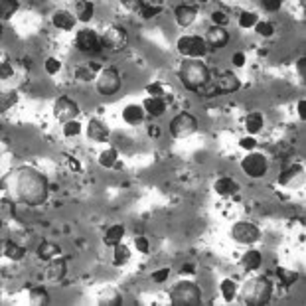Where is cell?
I'll return each instance as SVG.
<instances>
[{
    "label": "cell",
    "instance_id": "7dc6e473",
    "mask_svg": "<svg viewBox=\"0 0 306 306\" xmlns=\"http://www.w3.org/2000/svg\"><path fill=\"white\" fill-rule=\"evenodd\" d=\"M168 277H170V269H160V271H154V273H152V281H154V283H164Z\"/></svg>",
    "mask_w": 306,
    "mask_h": 306
},
{
    "label": "cell",
    "instance_id": "5bb4252c",
    "mask_svg": "<svg viewBox=\"0 0 306 306\" xmlns=\"http://www.w3.org/2000/svg\"><path fill=\"white\" fill-rule=\"evenodd\" d=\"M205 46L211 50H222L229 43V32L222 26H211L205 32Z\"/></svg>",
    "mask_w": 306,
    "mask_h": 306
},
{
    "label": "cell",
    "instance_id": "91938a15",
    "mask_svg": "<svg viewBox=\"0 0 306 306\" xmlns=\"http://www.w3.org/2000/svg\"><path fill=\"white\" fill-rule=\"evenodd\" d=\"M32 65V61H30V58H24V67H30Z\"/></svg>",
    "mask_w": 306,
    "mask_h": 306
},
{
    "label": "cell",
    "instance_id": "816d5d0a",
    "mask_svg": "<svg viewBox=\"0 0 306 306\" xmlns=\"http://www.w3.org/2000/svg\"><path fill=\"white\" fill-rule=\"evenodd\" d=\"M10 75H12V65L4 61V63H2V67H0V77H2V79H8Z\"/></svg>",
    "mask_w": 306,
    "mask_h": 306
},
{
    "label": "cell",
    "instance_id": "603a6c76",
    "mask_svg": "<svg viewBox=\"0 0 306 306\" xmlns=\"http://www.w3.org/2000/svg\"><path fill=\"white\" fill-rule=\"evenodd\" d=\"M261 263H263V255L259 251H255V249H249L243 255V259H241V265L247 271H257L261 267Z\"/></svg>",
    "mask_w": 306,
    "mask_h": 306
},
{
    "label": "cell",
    "instance_id": "ab89813d",
    "mask_svg": "<svg viewBox=\"0 0 306 306\" xmlns=\"http://www.w3.org/2000/svg\"><path fill=\"white\" fill-rule=\"evenodd\" d=\"M255 30H257L259 36H265V38L275 34V26H273L271 22H257V24H255Z\"/></svg>",
    "mask_w": 306,
    "mask_h": 306
},
{
    "label": "cell",
    "instance_id": "9c48e42d",
    "mask_svg": "<svg viewBox=\"0 0 306 306\" xmlns=\"http://www.w3.org/2000/svg\"><path fill=\"white\" fill-rule=\"evenodd\" d=\"M267 168H269V162H267L265 154H259V152H251V154H247L241 160V170L249 178H261V176H265Z\"/></svg>",
    "mask_w": 306,
    "mask_h": 306
},
{
    "label": "cell",
    "instance_id": "6f0895ef",
    "mask_svg": "<svg viewBox=\"0 0 306 306\" xmlns=\"http://www.w3.org/2000/svg\"><path fill=\"white\" fill-rule=\"evenodd\" d=\"M298 73L304 77L306 75V60L302 58V60H298Z\"/></svg>",
    "mask_w": 306,
    "mask_h": 306
},
{
    "label": "cell",
    "instance_id": "5b68a950",
    "mask_svg": "<svg viewBox=\"0 0 306 306\" xmlns=\"http://www.w3.org/2000/svg\"><path fill=\"white\" fill-rule=\"evenodd\" d=\"M103 48H107V50H111V52H121L126 48V43H128V34H126V30L119 26V24H113V26H109L107 30H105V34H103Z\"/></svg>",
    "mask_w": 306,
    "mask_h": 306
},
{
    "label": "cell",
    "instance_id": "db71d44e",
    "mask_svg": "<svg viewBox=\"0 0 306 306\" xmlns=\"http://www.w3.org/2000/svg\"><path fill=\"white\" fill-rule=\"evenodd\" d=\"M180 273H182V275H194V273H196V265H194V263H184Z\"/></svg>",
    "mask_w": 306,
    "mask_h": 306
},
{
    "label": "cell",
    "instance_id": "11a10c76",
    "mask_svg": "<svg viewBox=\"0 0 306 306\" xmlns=\"http://www.w3.org/2000/svg\"><path fill=\"white\" fill-rule=\"evenodd\" d=\"M148 135H150L152 139H158V137H160V128H158L156 124H150V126H148Z\"/></svg>",
    "mask_w": 306,
    "mask_h": 306
},
{
    "label": "cell",
    "instance_id": "f907efd6",
    "mask_svg": "<svg viewBox=\"0 0 306 306\" xmlns=\"http://www.w3.org/2000/svg\"><path fill=\"white\" fill-rule=\"evenodd\" d=\"M239 146L245 148V150H253V148L257 146V141L251 139V137H247V139H241V141H239Z\"/></svg>",
    "mask_w": 306,
    "mask_h": 306
},
{
    "label": "cell",
    "instance_id": "bcb514c9",
    "mask_svg": "<svg viewBox=\"0 0 306 306\" xmlns=\"http://www.w3.org/2000/svg\"><path fill=\"white\" fill-rule=\"evenodd\" d=\"M16 101H18V95H16V93H4V95H2V111H6L10 105H14Z\"/></svg>",
    "mask_w": 306,
    "mask_h": 306
},
{
    "label": "cell",
    "instance_id": "4316f807",
    "mask_svg": "<svg viewBox=\"0 0 306 306\" xmlns=\"http://www.w3.org/2000/svg\"><path fill=\"white\" fill-rule=\"evenodd\" d=\"M93 4L91 2H87V0H81V2H77L75 4V18L79 22H89L93 18Z\"/></svg>",
    "mask_w": 306,
    "mask_h": 306
},
{
    "label": "cell",
    "instance_id": "f35d334b",
    "mask_svg": "<svg viewBox=\"0 0 306 306\" xmlns=\"http://www.w3.org/2000/svg\"><path fill=\"white\" fill-rule=\"evenodd\" d=\"M257 24V14L255 12H241L239 14V26L241 28H253Z\"/></svg>",
    "mask_w": 306,
    "mask_h": 306
},
{
    "label": "cell",
    "instance_id": "3957f363",
    "mask_svg": "<svg viewBox=\"0 0 306 306\" xmlns=\"http://www.w3.org/2000/svg\"><path fill=\"white\" fill-rule=\"evenodd\" d=\"M243 302L249 306H263L273 296V285L265 277H255L243 285Z\"/></svg>",
    "mask_w": 306,
    "mask_h": 306
},
{
    "label": "cell",
    "instance_id": "681fc988",
    "mask_svg": "<svg viewBox=\"0 0 306 306\" xmlns=\"http://www.w3.org/2000/svg\"><path fill=\"white\" fill-rule=\"evenodd\" d=\"M281 4H283L281 0H265V2H263V8L269 10V12H275V10L281 8Z\"/></svg>",
    "mask_w": 306,
    "mask_h": 306
},
{
    "label": "cell",
    "instance_id": "cb8c5ba5",
    "mask_svg": "<svg viewBox=\"0 0 306 306\" xmlns=\"http://www.w3.org/2000/svg\"><path fill=\"white\" fill-rule=\"evenodd\" d=\"M144 117V109L139 105H126L124 111H122V119L128 122V124H139L143 122Z\"/></svg>",
    "mask_w": 306,
    "mask_h": 306
},
{
    "label": "cell",
    "instance_id": "30bf717a",
    "mask_svg": "<svg viewBox=\"0 0 306 306\" xmlns=\"http://www.w3.org/2000/svg\"><path fill=\"white\" fill-rule=\"evenodd\" d=\"M170 130L176 139H186V137H190L198 130V121L190 113H180V115L174 117V121L170 124Z\"/></svg>",
    "mask_w": 306,
    "mask_h": 306
},
{
    "label": "cell",
    "instance_id": "4dcf8cb0",
    "mask_svg": "<svg viewBox=\"0 0 306 306\" xmlns=\"http://www.w3.org/2000/svg\"><path fill=\"white\" fill-rule=\"evenodd\" d=\"M162 10V2H141V16L146 18V20H150V18H154L158 12Z\"/></svg>",
    "mask_w": 306,
    "mask_h": 306
},
{
    "label": "cell",
    "instance_id": "f1b7e54d",
    "mask_svg": "<svg viewBox=\"0 0 306 306\" xmlns=\"http://www.w3.org/2000/svg\"><path fill=\"white\" fill-rule=\"evenodd\" d=\"M122 235H124V227L122 225H113L107 229V233L103 235V241L107 245H117L121 243Z\"/></svg>",
    "mask_w": 306,
    "mask_h": 306
},
{
    "label": "cell",
    "instance_id": "f6af8a7d",
    "mask_svg": "<svg viewBox=\"0 0 306 306\" xmlns=\"http://www.w3.org/2000/svg\"><path fill=\"white\" fill-rule=\"evenodd\" d=\"M14 213H16L14 204L8 202V200H2V217H4V220H10V217H14Z\"/></svg>",
    "mask_w": 306,
    "mask_h": 306
},
{
    "label": "cell",
    "instance_id": "e0dca14e",
    "mask_svg": "<svg viewBox=\"0 0 306 306\" xmlns=\"http://www.w3.org/2000/svg\"><path fill=\"white\" fill-rule=\"evenodd\" d=\"M174 16H176V22L186 28V26H190L192 22L196 20L198 10H196V6H192V4H180V6H176Z\"/></svg>",
    "mask_w": 306,
    "mask_h": 306
},
{
    "label": "cell",
    "instance_id": "6da1fadb",
    "mask_svg": "<svg viewBox=\"0 0 306 306\" xmlns=\"http://www.w3.org/2000/svg\"><path fill=\"white\" fill-rule=\"evenodd\" d=\"M16 184H18V196L26 204H41L48 196V180L34 168H22Z\"/></svg>",
    "mask_w": 306,
    "mask_h": 306
},
{
    "label": "cell",
    "instance_id": "e575fe53",
    "mask_svg": "<svg viewBox=\"0 0 306 306\" xmlns=\"http://www.w3.org/2000/svg\"><path fill=\"white\" fill-rule=\"evenodd\" d=\"M277 275H279L281 283H283L285 286L294 285V283L298 281V273H296V271H288V269H279V271H277Z\"/></svg>",
    "mask_w": 306,
    "mask_h": 306
},
{
    "label": "cell",
    "instance_id": "7c38bea8",
    "mask_svg": "<svg viewBox=\"0 0 306 306\" xmlns=\"http://www.w3.org/2000/svg\"><path fill=\"white\" fill-rule=\"evenodd\" d=\"M231 237L239 243H255V241H259L261 231L257 225L249 224V222H239L231 227Z\"/></svg>",
    "mask_w": 306,
    "mask_h": 306
},
{
    "label": "cell",
    "instance_id": "d4e9b609",
    "mask_svg": "<svg viewBox=\"0 0 306 306\" xmlns=\"http://www.w3.org/2000/svg\"><path fill=\"white\" fill-rule=\"evenodd\" d=\"M2 253L8 257V259H12V261H20L22 257L26 255V249L18 245L16 241H4L2 243Z\"/></svg>",
    "mask_w": 306,
    "mask_h": 306
},
{
    "label": "cell",
    "instance_id": "52a82bcc",
    "mask_svg": "<svg viewBox=\"0 0 306 306\" xmlns=\"http://www.w3.org/2000/svg\"><path fill=\"white\" fill-rule=\"evenodd\" d=\"M178 52L184 58H202L207 52V46L202 36H182L178 40Z\"/></svg>",
    "mask_w": 306,
    "mask_h": 306
},
{
    "label": "cell",
    "instance_id": "2e32d148",
    "mask_svg": "<svg viewBox=\"0 0 306 306\" xmlns=\"http://www.w3.org/2000/svg\"><path fill=\"white\" fill-rule=\"evenodd\" d=\"M87 137L91 141H97V143H107L109 141V128L99 119H91L87 124Z\"/></svg>",
    "mask_w": 306,
    "mask_h": 306
},
{
    "label": "cell",
    "instance_id": "ac0fdd59",
    "mask_svg": "<svg viewBox=\"0 0 306 306\" xmlns=\"http://www.w3.org/2000/svg\"><path fill=\"white\" fill-rule=\"evenodd\" d=\"M54 26L56 28H60V30H73V26H75V16L69 12V10H58L56 14H54Z\"/></svg>",
    "mask_w": 306,
    "mask_h": 306
},
{
    "label": "cell",
    "instance_id": "60d3db41",
    "mask_svg": "<svg viewBox=\"0 0 306 306\" xmlns=\"http://www.w3.org/2000/svg\"><path fill=\"white\" fill-rule=\"evenodd\" d=\"M81 133V124L77 121H69L63 124V135L65 137H77Z\"/></svg>",
    "mask_w": 306,
    "mask_h": 306
},
{
    "label": "cell",
    "instance_id": "1f68e13d",
    "mask_svg": "<svg viewBox=\"0 0 306 306\" xmlns=\"http://www.w3.org/2000/svg\"><path fill=\"white\" fill-rule=\"evenodd\" d=\"M130 259V251L128 247L122 243H117L115 245V255H113V265L115 267H122L126 261Z\"/></svg>",
    "mask_w": 306,
    "mask_h": 306
},
{
    "label": "cell",
    "instance_id": "680465c9",
    "mask_svg": "<svg viewBox=\"0 0 306 306\" xmlns=\"http://www.w3.org/2000/svg\"><path fill=\"white\" fill-rule=\"evenodd\" d=\"M69 166L75 170V172H81V164L77 162V160H73V158H69Z\"/></svg>",
    "mask_w": 306,
    "mask_h": 306
},
{
    "label": "cell",
    "instance_id": "836d02e7",
    "mask_svg": "<svg viewBox=\"0 0 306 306\" xmlns=\"http://www.w3.org/2000/svg\"><path fill=\"white\" fill-rule=\"evenodd\" d=\"M117 150L115 148H107V150H103L101 154H99V164H101L103 168H111V166H115L117 164Z\"/></svg>",
    "mask_w": 306,
    "mask_h": 306
},
{
    "label": "cell",
    "instance_id": "83f0119b",
    "mask_svg": "<svg viewBox=\"0 0 306 306\" xmlns=\"http://www.w3.org/2000/svg\"><path fill=\"white\" fill-rule=\"evenodd\" d=\"M245 128H247L249 135L261 133V128H263V115H261V113H251V115L245 119Z\"/></svg>",
    "mask_w": 306,
    "mask_h": 306
},
{
    "label": "cell",
    "instance_id": "277c9868",
    "mask_svg": "<svg viewBox=\"0 0 306 306\" xmlns=\"http://www.w3.org/2000/svg\"><path fill=\"white\" fill-rule=\"evenodd\" d=\"M170 302L174 306H198L202 302V290L190 281H182L172 288Z\"/></svg>",
    "mask_w": 306,
    "mask_h": 306
},
{
    "label": "cell",
    "instance_id": "f5cc1de1",
    "mask_svg": "<svg viewBox=\"0 0 306 306\" xmlns=\"http://www.w3.org/2000/svg\"><path fill=\"white\" fill-rule=\"evenodd\" d=\"M233 65H235V67H243L245 65V54L243 52H237V54L233 56Z\"/></svg>",
    "mask_w": 306,
    "mask_h": 306
},
{
    "label": "cell",
    "instance_id": "44dd1931",
    "mask_svg": "<svg viewBox=\"0 0 306 306\" xmlns=\"http://www.w3.org/2000/svg\"><path fill=\"white\" fill-rule=\"evenodd\" d=\"M122 302V296L117 288H103L99 292V304L101 306H119Z\"/></svg>",
    "mask_w": 306,
    "mask_h": 306
},
{
    "label": "cell",
    "instance_id": "8992f818",
    "mask_svg": "<svg viewBox=\"0 0 306 306\" xmlns=\"http://www.w3.org/2000/svg\"><path fill=\"white\" fill-rule=\"evenodd\" d=\"M121 89V75L117 69L107 67L101 69V73L97 75V91L101 93L103 97H111Z\"/></svg>",
    "mask_w": 306,
    "mask_h": 306
},
{
    "label": "cell",
    "instance_id": "c3c4849f",
    "mask_svg": "<svg viewBox=\"0 0 306 306\" xmlns=\"http://www.w3.org/2000/svg\"><path fill=\"white\" fill-rule=\"evenodd\" d=\"M135 247H137L141 253H148V251H150V245H148V239H146V237H137V239H135Z\"/></svg>",
    "mask_w": 306,
    "mask_h": 306
},
{
    "label": "cell",
    "instance_id": "484cf974",
    "mask_svg": "<svg viewBox=\"0 0 306 306\" xmlns=\"http://www.w3.org/2000/svg\"><path fill=\"white\" fill-rule=\"evenodd\" d=\"M213 188H215V192L220 196H231V194H235L239 190V186H237V182L233 178H220Z\"/></svg>",
    "mask_w": 306,
    "mask_h": 306
},
{
    "label": "cell",
    "instance_id": "d6a6232c",
    "mask_svg": "<svg viewBox=\"0 0 306 306\" xmlns=\"http://www.w3.org/2000/svg\"><path fill=\"white\" fill-rule=\"evenodd\" d=\"M220 288H222V294H224L225 302H233V298H235V294H237V286H235V283H233L231 279H224L222 285H220Z\"/></svg>",
    "mask_w": 306,
    "mask_h": 306
},
{
    "label": "cell",
    "instance_id": "7bdbcfd3",
    "mask_svg": "<svg viewBox=\"0 0 306 306\" xmlns=\"http://www.w3.org/2000/svg\"><path fill=\"white\" fill-rule=\"evenodd\" d=\"M146 91L150 93V97H160V99H162L164 95H166V89H164L160 83H150V85L146 87Z\"/></svg>",
    "mask_w": 306,
    "mask_h": 306
},
{
    "label": "cell",
    "instance_id": "7402d4cb",
    "mask_svg": "<svg viewBox=\"0 0 306 306\" xmlns=\"http://www.w3.org/2000/svg\"><path fill=\"white\" fill-rule=\"evenodd\" d=\"M99 73H101V65H99L97 61H89V63H85V65H81V67L77 69V77L83 79V81L97 79Z\"/></svg>",
    "mask_w": 306,
    "mask_h": 306
},
{
    "label": "cell",
    "instance_id": "9a60e30c",
    "mask_svg": "<svg viewBox=\"0 0 306 306\" xmlns=\"http://www.w3.org/2000/svg\"><path fill=\"white\" fill-rule=\"evenodd\" d=\"M65 273H67L65 261L52 259V263L46 267V273H43V275H46V281H50V283H60V281H63Z\"/></svg>",
    "mask_w": 306,
    "mask_h": 306
},
{
    "label": "cell",
    "instance_id": "4fadbf2b",
    "mask_svg": "<svg viewBox=\"0 0 306 306\" xmlns=\"http://www.w3.org/2000/svg\"><path fill=\"white\" fill-rule=\"evenodd\" d=\"M215 87H217V95H227V93H235L239 87H241V81L239 77L233 73V71H222L217 73L215 77H211Z\"/></svg>",
    "mask_w": 306,
    "mask_h": 306
},
{
    "label": "cell",
    "instance_id": "d590c367",
    "mask_svg": "<svg viewBox=\"0 0 306 306\" xmlns=\"http://www.w3.org/2000/svg\"><path fill=\"white\" fill-rule=\"evenodd\" d=\"M300 170H302V166H300V164H296V166H290V168H286L285 172H281V174H279V182L285 186V184L290 182V180H292L294 176H298V174H300Z\"/></svg>",
    "mask_w": 306,
    "mask_h": 306
},
{
    "label": "cell",
    "instance_id": "74e56055",
    "mask_svg": "<svg viewBox=\"0 0 306 306\" xmlns=\"http://www.w3.org/2000/svg\"><path fill=\"white\" fill-rule=\"evenodd\" d=\"M18 2H12V0H2V20H8L16 10H18Z\"/></svg>",
    "mask_w": 306,
    "mask_h": 306
},
{
    "label": "cell",
    "instance_id": "ee69618b",
    "mask_svg": "<svg viewBox=\"0 0 306 306\" xmlns=\"http://www.w3.org/2000/svg\"><path fill=\"white\" fill-rule=\"evenodd\" d=\"M61 69V61L56 60V58H48L46 60V71L50 73V75H54V73H58Z\"/></svg>",
    "mask_w": 306,
    "mask_h": 306
},
{
    "label": "cell",
    "instance_id": "b9f144b4",
    "mask_svg": "<svg viewBox=\"0 0 306 306\" xmlns=\"http://www.w3.org/2000/svg\"><path fill=\"white\" fill-rule=\"evenodd\" d=\"M211 20H213V26H222L224 28L225 24L229 22V16L225 14L224 10H213L211 12Z\"/></svg>",
    "mask_w": 306,
    "mask_h": 306
},
{
    "label": "cell",
    "instance_id": "ba28073f",
    "mask_svg": "<svg viewBox=\"0 0 306 306\" xmlns=\"http://www.w3.org/2000/svg\"><path fill=\"white\" fill-rule=\"evenodd\" d=\"M77 115H79V105L73 101V99L61 95V97H58V99L54 101V117H56L58 121L63 122V124L69 121H75Z\"/></svg>",
    "mask_w": 306,
    "mask_h": 306
},
{
    "label": "cell",
    "instance_id": "d6986e66",
    "mask_svg": "<svg viewBox=\"0 0 306 306\" xmlns=\"http://www.w3.org/2000/svg\"><path fill=\"white\" fill-rule=\"evenodd\" d=\"M143 109L152 117H160L166 113V101L160 97H146L143 103Z\"/></svg>",
    "mask_w": 306,
    "mask_h": 306
},
{
    "label": "cell",
    "instance_id": "8d00e7d4",
    "mask_svg": "<svg viewBox=\"0 0 306 306\" xmlns=\"http://www.w3.org/2000/svg\"><path fill=\"white\" fill-rule=\"evenodd\" d=\"M200 97H205V99H209V97H215L217 95V87H215V83H213V79L209 77V81L205 83V85H202L198 91H196Z\"/></svg>",
    "mask_w": 306,
    "mask_h": 306
},
{
    "label": "cell",
    "instance_id": "9f6ffc18",
    "mask_svg": "<svg viewBox=\"0 0 306 306\" xmlns=\"http://www.w3.org/2000/svg\"><path fill=\"white\" fill-rule=\"evenodd\" d=\"M298 115H300V119H302V121L306 119V101L304 99H300V101H298Z\"/></svg>",
    "mask_w": 306,
    "mask_h": 306
},
{
    "label": "cell",
    "instance_id": "7a4b0ae2",
    "mask_svg": "<svg viewBox=\"0 0 306 306\" xmlns=\"http://www.w3.org/2000/svg\"><path fill=\"white\" fill-rule=\"evenodd\" d=\"M211 73H209V67L205 65L204 61L200 60H184L180 63V69H178V79L182 83L186 89L190 91H198L202 85L209 81Z\"/></svg>",
    "mask_w": 306,
    "mask_h": 306
},
{
    "label": "cell",
    "instance_id": "ffe728a7",
    "mask_svg": "<svg viewBox=\"0 0 306 306\" xmlns=\"http://www.w3.org/2000/svg\"><path fill=\"white\" fill-rule=\"evenodd\" d=\"M38 257L43 259V261H52V259H56L58 255H61V247L56 243H50V241H41L38 245Z\"/></svg>",
    "mask_w": 306,
    "mask_h": 306
},
{
    "label": "cell",
    "instance_id": "8fae6325",
    "mask_svg": "<svg viewBox=\"0 0 306 306\" xmlns=\"http://www.w3.org/2000/svg\"><path fill=\"white\" fill-rule=\"evenodd\" d=\"M75 46H77V50L83 52V54H97V52H101L103 41L93 30L85 28V30H79V32H77Z\"/></svg>",
    "mask_w": 306,
    "mask_h": 306
},
{
    "label": "cell",
    "instance_id": "f546056e",
    "mask_svg": "<svg viewBox=\"0 0 306 306\" xmlns=\"http://www.w3.org/2000/svg\"><path fill=\"white\" fill-rule=\"evenodd\" d=\"M30 302L34 306H43L50 302V296H48V290L43 286H34L30 290Z\"/></svg>",
    "mask_w": 306,
    "mask_h": 306
}]
</instances>
